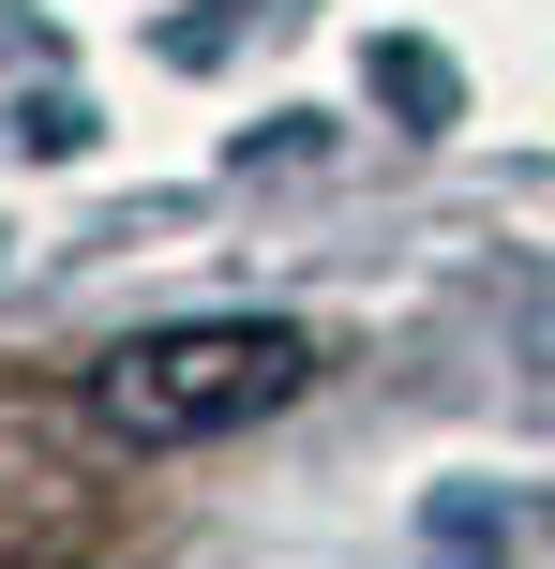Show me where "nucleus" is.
<instances>
[{
  "mask_svg": "<svg viewBox=\"0 0 555 569\" xmlns=\"http://www.w3.org/2000/svg\"><path fill=\"white\" fill-rule=\"evenodd\" d=\"M316 390V330L300 315H166V330L106 345L90 360V420L136 435V450H196V435H240L270 405Z\"/></svg>",
  "mask_w": 555,
  "mask_h": 569,
  "instance_id": "obj_1",
  "label": "nucleus"
}]
</instances>
